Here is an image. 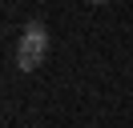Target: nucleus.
<instances>
[{
  "label": "nucleus",
  "mask_w": 133,
  "mask_h": 128,
  "mask_svg": "<svg viewBox=\"0 0 133 128\" xmlns=\"http://www.w3.org/2000/svg\"><path fill=\"white\" fill-rule=\"evenodd\" d=\"M44 56H49V32H44L41 20H28L24 36H20V44H16V64L24 72H32V68L44 64Z\"/></svg>",
  "instance_id": "nucleus-1"
}]
</instances>
